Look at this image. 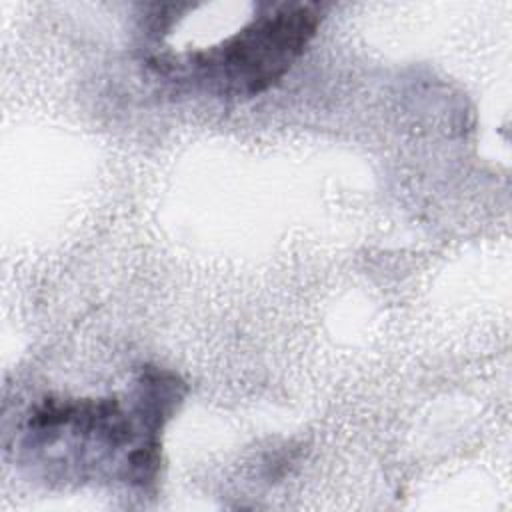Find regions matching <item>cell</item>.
<instances>
[{"label": "cell", "mask_w": 512, "mask_h": 512, "mask_svg": "<svg viewBox=\"0 0 512 512\" xmlns=\"http://www.w3.org/2000/svg\"><path fill=\"white\" fill-rule=\"evenodd\" d=\"M322 22L316 2H262L232 34L182 54H154L150 66L216 98H252L274 86L302 56Z\"/></svg>", "instance_id": "7a4b0ae2"}, {"label": "cell", "mask_w": 512, "mask_h": 512, "mask_svg": "<svg viewBox=\"0 0 512 512\" xmlns=\"http://www.w3.org/2000/svg\"><path fill=\"white\" fill-rule=\"evenodd\" d=\"M184 392L176 374L146 366L124 396H48L26 416L20 448L30 462L80 478L116 466L124 482L148 486L160 468V434Z\"/></svg>", "instance_id": "6da1fadb"}]
</instances>
